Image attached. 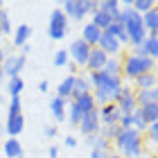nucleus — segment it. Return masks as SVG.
<instances>
[{"label": "nucleus", "instance_id": "1", "mask_svg": "<svg viewBox=\"0 0 158 158\" xmlns=\"http://www.w3.org/2000/svg\"><path fill=\"white\" fill-rule=\"evenodd\" d=\"M93 81L97 86V99L106 102L109 97H118L120 95V77L106 75V73H95Z\"/></svg>", "mask_w": 158, "mask_h": 158}, {"label": "nucleus", "instance_id": "2", "mask_svg": "<svg viewBox=\"0 0 158 158\" xmlns=\"http://www.w3.org/2000/svg\"><path fill=\"white\" fill-rule=\"evenodd\" d=\"M115 23H122L127 27V34L133 39V43H142V41H145V27H142V18L138 16V11H124V14H120Z\"/></svg>", "mask_w": 158, "mask_h": 158}, {"label": "nucleus", "instance_id": "3", "mask_svg": "<svg viewBox=\"0 0 158 158\" xmlns=\"http://www.w3.org/2000/svg\"><path fill=\"white\" fill-rule=\"evenodd\" d=\"M138 142H140L138 140V131H133V129H124L122 133H118V145L127 156H138L140 154Z\"/></svg>", "mask_w": 158, "mask_h": 158}, {"label": "nucleus", "instance_id": "4", "mask_svg": "<svg viewBox=\"0 0 158 158\" xmlns=\"http://www.w3.org/2000/svg\"><path fill=\"white\" fill-rule=\"evenodd\" d=\"M147 70H152V59H138V56H131L127 61V73L131 77H140L145 75Z\"/></svg>", "mask_w": 158, "mask_h": 158}, {"label": "nucleus", "instance_id": "5", "mask_svg": "<svg viewBox=\"0 0 158 158\" xmlns=\"http://www.w3.org/2000/svg\"><path fill=\"white\" fill-rule=\"evenodd\" d=\"M66 16H63V11H54L52 18H50V36L52 39H61L63 34H66Z\"/></svg>", "mask_w": 158, "mask_h": 158}, {"label": "nucleus", "instance_id": "6", "mask_svg": "<svg viewBox=\"0 0 158 158\" xmlns=\"http://www.w3.org/2000/svg\"><path fill=\"white\" fill-rule=\"evenodd\" d=\"M70 52H73L75 61L77 63H88V56H90V48L86 41H75L73 45H70Z\"/></svg>", "mask_w": 158, "mask_h": 158}, {"label": "nucleus", "instance_id": "7", "mask_svg": "<svg viewBox=\"0 0 158 158\" xmlns=\"http://www.w3.org/2000/svg\"><path fill=\"white\" fill-rule=\"evenodd\" d=\"M97 122H99V113L97 111H88V113H84V118H81V131L84 133H93L97 129Z\"/></svg>", "mask_w": 158, "mask_h": 158}, {"label": "nucleus", "instance_id": "8", "mask_svg": "<svg viewBox=\"0 0 158 158\" xmlns=\"http://www.w3.org/2000/svg\"><path fill=\"white\" fill-rule=\"evenodd\" d=\"M23 66H25V56H9V59L5 61V73L14 79L20 73V68H23Z\"/></svg>", "mask_w": 158, "mask_h": 158}, {"label": "nucleus", "instance_id": "9", "mask_svg": "<svg viewBox=\"0 0 158 158\" xmlns=\"http://www.w3.org/2000/svg\"><path fill=\"white\" fill-rule=\"evenodd\" d=\"M63 7H66V11L73 18H81L84 14L88 11V2H75V0H70V2H66Z\"/></svg>", "mask_w": 158, "mask_h": 158}, {"label": "nucleus", "instance_id": "10", "mask_svg": "<svg viewBox=\"0 0 158 158\" xmlns=\"http://www.w3.org/2000/svg\"><path fill=\"white\" fill-rule=\"evenodd\" d=\"M99 45H102V52H118V39H113L111 34L102 32L99 34Z\"/></svg>", "mask_w": 158, "mask_h": 158}, {"label": "nucleus", "instance_id": "11", "mask_svg": "<svg viewBox=\"0 0 158 158\" xmlns=\"http://www.w3.org/2000/svg\"><path fill=\"white\" fill-rule=\"evenodd\" d=\"M88 66L93 70H99L102 66H106V54L102 50H90V56H88Z\"/></svg>", "mask_w": 158, "mask_h": 158}, {"label": "nucleus", "instance_id": "12", "mask_svg": "<svg viewBox=\"0 0 158 158\" xmlns=\"http://www.w3.org/2000/svg\"><path fill=\"white\" fill-rule=\"evenodd\" d=\"M120 109H122V113H131L133 111V106H135V99L131 97V93L129 90H120Z\"/></svg>", "mask_w": 158, "mask_h": 158}, {"label": "nucleus", "instance_id": "13", "mask_svg": "<svg viewBox=\"0 0 158 158\" xmlns=\"http://www.w3.org/2000/svg\"><path fill=\"white\" fill-rule=\"evenodd\" d=\"M106 34H111L113 39H120V41H127V39H129L127 27L122 25V23H111V25H109V30H106Z\"/></svg>", "mask_w": 158, "mask_h": 158}, {"label": "nucleus", "instance_id": "14", "mask_svg": "<svg viewBox=\"0 0 158 158\" xmlns=\"http://www.w3.org/2000/svg\"><path fill=\"white\" fill-rule=\"evenodd\" d=\"M99 34H102V32H99L95 25H86V27H84V41L88 43V45L99 41Z\"/></svg>", "mask_w": 158, "mask_h": 158}, {"label": "nucleus", "instance_id": "15", "mask_svg": "<svg viewBox=\"0 0 158 158\" xmlns=\"http://www.w3.org/2000/svg\"><path fill=\"white\" fill-rule=\"evenodd\" d=\"M5 154L9 156V158H23V152H20L18 140H9V142H5Z\"/></svg>", "mask_w": 158, "mask_h": 158}, {"label": "nucleus", "instance_id": "16", "mask_svg": "<svg viewBox=\"0 0 158 158\" xmlns=\"http://www.w3.org/2000/svg\"><path fill=\"white\" fill-rule=\"evenodd\" d=\"M142 115H145V120L147 122H158V104H147V106H142Z\"/></svg>", "mask_w": 158, "mask_h": 158}, {"label": "nucleus", "instance_id": "17", "mask_svg": "<svg viewBox=\"0 0 158 158\" xmlns=\"http://www.w3.org/2000/svg\"><path fill=\"white\" fill-rule=\"evenodd\" d=\"M111 23H113V18H111V16H109L106 11H102V9H99V11L95 14V23H93V25H95L97 30H99V27L109 30V25H111Z\"/></svg>", "mask_w": 158, "mask_h": 158}, {"label": "nucleus", "instance_id": "18", "mask_svg": "<svg viewBox=\"0 0 158 158\" xmlns=\"http://www.w3.org/2000/svg\"><path fill=\"white\" fill-rule=\"evenodd\" d=\"M7 131H9L11 135H16L18 131H23V115L9 118V122H7Z\"/></svg>", "mask_w": 158, "mask_h": 158}, {"label": "nucleus", "instance_id": "19", "mask_svg": "<svg viewBox=\"0 0 158 158\" xmlns=\"http://www.w3.org/2000/svg\"><path fill=\"white\" fill-rule=\"evenodd\" d=\"M102 11H106L113 20H118V16H120V11H118V2H115V0H106V2H102Z\"/></svg>", "mask_w": 158, "mask_h": 158}, {"label": "nucleus", "instance_id": "20", "mask_svg": "<svg viewBox=\"0 0 158 158\" xmlns=\"http://www.w3.org/2000/svg\"><path fill=\"white\" fill-rule=\"evenodd\" d=\"M118 120H120V109L106 106V109H104V122H106V124H115Z\"/></svg>", "mask_w": 158, "mask_h": 158}, {"label": "nucleus", "instance_id": "21", "mask_svg": "<svg viewBox=\"0 0 158 158\" xmlns=\"http://www.w3.org/2000/svg\"><path fill=\"white\" fill-rule=\"evenodd\" d=\"M86 90H88V84H86V79H75V86H73V95L79 99L86 95Z\"/></svg>", "mask_w": 158, "mask_h": 158}, {"label": "nucleus", "instance_id": "22", "mask_svg": "<svg viewBox=\"0 0 158 158\" xmlns=\"http://www.w3.org/2000/svg\"><path fill=\"white\" fill-rule=\"evenodd\" d=\"M75 104H77V109L81 111V113H88V111H93V99H90V95H84V97H79Z\"/></svg>", "mask_w": 158, "mask_h": 158}, {"label": "nucleus", "instance_id": "23", "mask_svg": "<svg viewBox=\"0 0 158 158\" xmlns=\"http://www.w3.org/2000/svg\"><path fill=\"white\" fill-rule=\"evenodd\" d=\"M52 113H54V118L56 120H63V99L61 97H56V99H52Z\"/></svg>", "mask_w": 158, "mask_h": 158}, {"label": "nucleus", "instance_id": "24", "mask_svg": "<svg viewBox=\"0 0 158 158\" xmlns=\"http://www.w3.org/2000/svg\"><path fill=\"white\" fill-rule=\"evenodd\" d=\"M145 23H147V27H149L152 32H158V14H156V11H147Z\"/></svg>", "mask_w": 158, "mask_h": 158}, {"label": "nucleus", "instance_id": "25", "mask_svg": "<svg viewBox=\"0 0 158 158\" xmlns=\"http://www.w3.org/2000/svg\"><path fill=\"white\" fill-rule=\"evenodd\" d=\"M27 36H30V27H27V25H20L18 32H16V39H14V43H16V45H23Z\"/></svg>", "mask_w": 158, "mask_h": 158}, {"label": "nucleus", "instance_id": "26", "mask_svg": "<svg viewBox=\"0 0 158 158\" xmlns=\"http://www.w3.org/2000/svg\"><path fill=\"white\" fill-rule=\"evenodd\" d=\"M142 48H145L147 54L158 56V39H149V41H145V43H142Z\"/></svg>", "mask_w": 158, "mask_h": 158}, {"label": "nucleus", "instance_id": "27", "mask_svg": "<svg viewBox=\"0 0 158 158\" xmlns=\"http://www.w3.org/2000/svg\"><path fill=\"white\" fill-rule=\"evenodd\" d=\"M73 86H75V77H68L66 81H61V86H59V95H70V93H73Z\"/></svg>", "mask_w": 158, "mask_h": 158}, {"label": "nucleus", "instance_id": "28", "mask_svg": "<svg viewBox=\"0 0 158 158\" xmlns=\"http://www.w3.org/2000/svg\"><path fill=\"white\" fill-rule=\"evenodd\" d=\"M20 90H23V79H18V77H14L11 79V81H9V93H11V95L14 97H16L18 95V93Z\"/></svg>", "mask_w": 158, "mask_h": 158}, {"label": "nucleus", "instance_id": "29", "mask_svg": "<svg viewBox=\"0 0 158 158\" xmlns=\"http://www.w3.org/2000/svg\"><path fill=\"white\" fill-rule=\"evenodd\" d=\"M138 99H140V104H142V106H147V104H154V90H142Z\"/></svg>", "mask_w": 158, "mask_h": 158}, {"label": "nucleus", "instance_id": "30", "mask_svg": "<svg viewBox=\"0 0 158 158\" xmlns=\"http://www.w3.org/2000/svg\"><path fill=\"white\" fill-rule=\"evenodd\" d=\"M152 84H154V77L152 75H140L138 77V86H140V88H149Z\"/></svg>", "mask_w": 158, "mask_h": 158}, {"label": "nucleus", "instance_id": "31", "mask_svg": "<svg viewBox=\"0 0 158 158\" xmlns=\"http://www.w3.org/2000/svg\"><path fill=\"white\" fill-rule=\"evenodd\" d=\"M133 7L138 11H152V0H138V2H133Z\"/></svg>", "mask_w": 158, "mask_h": 158}, {"label": "nucleus", "instance_id": "32", "mask_svg": "<svg viewBox=\"0 0 158 158\" xmlns=\"http://www.w3.org/2000/svg\"><path fill=\"white\" fill-rule=\"evenodd\" d=\"M14 115H20V102H18V97H14L11 99V106H9V118Z\"/></svg>", "mask_w": 158, "mask_h": 158}, {"label": "nucleus", "instance_id": "33", "mask_svg": "<svg viewBox=\"0 0 158 158\" xmlns=\"http://www.w3.org/2000/svg\"><path fill=\"white\" fill-rule=\"evenodd\" d=\"M131 120H133V124H138V129H142V127L147 124V120H145V115H142V111H135Z\"/></svg>", "mask_w": 158, "mask_h": 158}, {"label": "nucleus", "instance_id": "34", "mask_svg": "<svg viewBox=\"0 0 158 158\" xmlns=\"http://www.w3.org/2000/svg\"><path fill=\"white\" fill-rule=\"evenodd\" d=\"M81 118H84V113L77 109V104H73V115H70V120H73L75 124H79V122H81Z\"/></svg>", "mask_w": 158, "mask_h": 158}, {"label": "nucleus", "instance_id": "35", "mask_svg": "<svg viewBox=\"0 0 158 158\" xmlns=\"http://www.w3.org/2000/svg\"><path fill=\"white\" fill-rule=\"evenodd\" d=\"M66 59H68V52H66V50H61V52H56L54 63H56V66H63V63H66Z\"/></svg>", "mask_w": 158, "mask_h": 158}, {"label": "nucleus", "instance_id": "36", "mask_svg": "<svg viewBox=\"0 0 158 158\" xmlns=\"http://www.w3.org/2000/svg\"><path fill=\"white\" fill-rule=\"evenodd\" d=\"M104 73L118 77V63H115V61H109V63H106V70H104Z\"/></svg>", "mask_w": 158, "mask_h": 158}, {"label": "nucleus", "instance_id": "37", "mask_svg": "<svg viewBox=\"0 0 158 158\" xmlns=\"http://www.w3.org/2000/svg\"><path fill=\"white\" fill-rule=\"evenodd\" d=\"M0 32H9V20H7V14H0Z\"/></svg>", "mask_w": 158, "mask_h": 158}, {"label": "nucleus", "instance_id": "38", "mask_svg": "<svg viewBox=\"0 0 158 158\" xmlns=\"http://www.w3.org/2000/svg\"><path fill=\"white\" fill-rule=\"evenodd\" d=\"M152 133H154V138L158 140V122H154V124H152Z\"/></svg>", "mask_w": 158, "mask_h": 158}, {"label": "nucleus", "instance_id": "39", "mask_svg": "<svg viewBox=\"0 0 158 158\" xmlns=\"http://www.w3.org/2000/svg\"><path fill=\"white\" fill-rule=\"evenodd\" d=\"M93 158H104V152L102 149H95V152H93Z\"/></svg>", "mask_w": 158, "mask_h": 158}, {"label": "nucleus", "instance_id": "40", "mask_svg": "<svg viewBox=\"0 0 158 158\" xmlns=\"http://www.w3.org/2000/svg\"><path fill=\"white\" fill-rule=\"evenodd\" d=\"M122 124H124V127H129V124H133V120L127 115V118H122Z\"/></svg>", "mask_w": 158, "mask_h": 158}, {"label": "nucleus", "instance_id": "41", "mask_svg": "<svg viewBox=\"0 0 158 158\" xmlns=\"http://www.w3.org/2000/svg\"><path fill=\"white\" fill-rule=\"evenodd\" d=\"M66 145H68V147H75L77 142H75V138H68V140H66Z\"/></svg>", "mask_w": 158, "mask_h": 158}, {"label": "nucleus", "instance_id": "42", "mask_svg": "<svg viewBox=\"0 0 158 158\" xmlns=\"http://www.w3.org/2000/svg\"><path fill=\"white\" fill-rule=\"evenodd\" d=\"M50 158H56V147H52V149H50Z\"/></svg>", "mask_w": 158, "mask_h": 158}, {"label": "nucleus", "instance_id": "43", "mask_svg": "<svg viewBox=\"0 0 158 158\" xmlns=\"http://www.w3.org/2000/svg\"><path fill=\"white\" fill-rule=\"evenodd\" d=\"M154 104H158V88H154Z\"/></svg>", "mask_w": 158, "mask_h": 158}, {"label": "nucleus", "instance_id": "44", "mask_svg": "<svg viewBox=\"0 0 158 158\" xmlns=\"http://www.w3.org/2000/svg\"><path fill=\"white\" fill-rule=\"evenodd\" d=\"M0 61H2V52H0Z\"/></svg>", "mask_w": 158, "mask_h": 158}, {"label": "nucleus", "instance_id": "45", "mask_svg": "<svg viewBox=\"0 0 158 158\" xmlns=\"http://www.w3.org/2000/svg\"><path fill=\"white\" fill-rule=\"evenodd\" d=\"M0 7H2V2H0Z\"/></svg>", "mask_w": 158, "mask_h": 158}, {"label": "nucleus", "instance_id": "46", "mask_svg": "<svg viewBox=\"0 0 158 158\" xmlns=\"http://www.w3.org/2000/svg\"><path fill=\"white\" fill-rule=\"evenodd\" d=\"M0 102H2V99H0Z\"/></svg>", "mask_w": 158, "mask_h": 158}]
</instances>
